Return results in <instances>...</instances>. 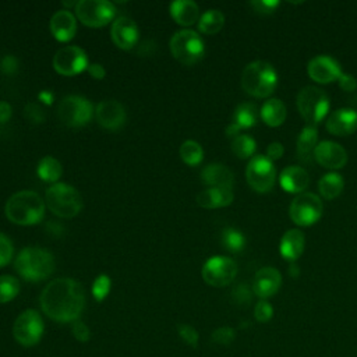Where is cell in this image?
Here are the masks:
<instances>
[{"label":"cell","mask_w":357,"mask_h":357,"mask_svg":"<svg viewBox=\"0 0 357 357\" xmlns=\"http://www.w3.org/2000/svg\"><path fill=\"white\" fill-rule=\"evenodd\" d=\"M42 311L56 322H74L85 305L82 286L71 278H57L47 283L40 293Z\"/></svg>","instance_id":"1"},{"label":"cell","mask_w":357,"mask_h":357,"mask_svg":"<svg viewBox=\"0 0 357 357\" xmlns=\"http://www.w3.org/2000/svg\"><path fill=\"white\" fill-rule=\"evenodd\" d=\"M45 209L46 204L42 197L31 190H22L13 194L4 206L7 219L20 226L39 223L45 216Z\"/></svg>","instance_id":"2"},{"label":"cell","mask_w":357,"mask_h":357,"mask_svg":"<svg viewBox=\"0 0 357 357\" xmlns=\"http://www.w3.org/2000/svg\"><path fill=\"white\" fill-rule=\"evenodd\" d=\"M14 268L25 280L40 282L54 272L56 262L50 251L39 247H25L18 252Z\"/></svg>","instance_id":"3"},{"label":"cell","mask_w":357,"mask_h":357,"mask_svg":"<svg viewBox=\"0 0 357 357\" xmlns=\"http://www.w3.org/2000/svg\"><path fill=\"white\" fill-rule=\"evenodd\" d=\"M278 85V74L268 61L257 60L247 64L241 74L243 89L254 98H268Z\"/></svg>","instance_id":"4"},{"label":"cell","mask_w":357,"mask_h":357,"mask_svg":"<svg viewBox=\"0 0 357 357\" xmlns=\"http://www.w3.org/2000/svg\"><path fill=\"white\" fill-rule=\"evenodd\" d=\"M45 204L59 218L70 219L82 209V198L77 188L66 183L52 184L45 194Z\"/></svg>","instance_id":"5"},{"label":"cell","mask_w":357,"mask_h":357,"mask_svg":"<svg viewBox=\"0 0 357 357\" xmlns=\"http://www.w3.org/2000/svg\"><path fill=\"white\" fill-rule=\"evenodd\" d=\"M172 56L184 66H194L202 60L205 45L199 33L192 29H180L169 40Z\"/></svg>","instance_id":"6"},{"label":"cell","mask_w":357,"mask_h":357,"mask_svg":"<svg viewBox=\"0 0 357 357\" xmlns=\"http://www.w3.org/2000/svg\"><path fill=\"white\" fill-rule=\"evenodd\" d=\"M297 109L307 126L315 127L329 112V98L317 86H304L297 95Z\"/></svg>","instance_id":"7"},{"label":"cell","mask_w":357,"mask_h":357,"mask_svg":"<svg viewBox=\"0 0 357 357\" xmlns=\"http://www.w3.org/2000/svg\"><path fill=\"white\" fill-rule=\"evenodd\" d=\"M93 113V105L79 95L64 96L57 105L59 120L73 128L86 126L92 120Z\"/></svg>","instance_id":"8"},{"label":"cell","mask_w":357,"mask_h":357,"mask_svg":"<svg viewBox=\"0 0 357 357\" xmlns=\"http://www.w3.org/2000/svg\"><path fill=\"white\" fill-rule=\"evenodd\" d=\"M77 18L86 26L100 28L116 17V7L107 0H79L75 6Z\"/></svg>","instance_id":"9"},{"label":"cell","mask_w":357,"mask_h":357,"mask_svg":"<svg viewBox=\"0 0 357 357\" xmlns=\"http://www.w3.org/2000/svg\"><path fill=\"white\" fill-rule=\"evenodd\" d=\"M43 319L36 310H25L22 311L13 325V336L17 343L25 347L35 346L39 343L43 335Z\"/></svg>","instance_id":"10"},{"label":"cell","mask_w":357,"mask_h":357,"mask_svg":"<svg viewBox=\"0 0 357 357\" xmlns=\"http://www.w3.org/2000/svg\"><path fill=\"white\" fill-rule=\"evenodd\" d=\"M245 177L250 187L257 192H268L276 181V170L265 155H255L247 165Z\"/></svg>","instance_id":"11"},{"label":"cell","mask_w":357,"mask_h":357,"mask_svg":"<svg viewBox=\"0 0 357 357\" xmlns=\"http://www.w3.org/2000/svg\"><path fill=\"white\" fill-rule=\"evenodd\" d=\"M324 205L321 198L314 192H301L290 204V219L298 226L314 225L322 215Z\"/></svg>","instance_id":"12"},{"label":"cell","mask_w":357,"mask_h":357,"mask_svg":"<svg viewBox=\"0 0 357 357\" xmlns=\"http://www.w3.org/2000/svg\"><path fill=\"white\" fill-rule=\"evenodd\" d=\"M205 283L213 287H223L230 284L237 275V264L227 257L215 255L211 257L201 271Z\"/></svg>","instance_id":"13"},{"label":"cell","mask_w":357,"mask_h":357,"mask_svg":"<svg viewBox=\"0 0 357 357\" xmlns=\"http://www.w3.org/2000/svg\"><path fill=\"white\" fill-rule=\"evenodd\" d=\"M89 66L88 56L84 49L79 46L68 45L56 52L53 56V68L64 77H73L84 70H86Z\"/></svg>","instance_id":"14"},{"label":"cell","mask_w":357,"mask_h":357,"mask_svg":"<svg viewBox=\"0 0 357 357\" xmlns=\"http://www.w3.org/2000/svg\"><path fill=\"white\" fill-rule=\"evenodd\" d=\"M307 71H308L310 78L319 84L333 82V81L339 79L340 75L343 74L340 64L331 56H325V54L311 59L308 61Z\"/></svg>","instance_id":"15"},{"label":"cell","mask_w":357,"mask_h":357,"mask_svg":"<svg viewBox=\"0 0 357 357\" xmlns=\"http://www.w3.org/2000/svg\"><path fill=\"white\" fill-rule=\"evenodd\" d=\"M95 117L100 127L114 131L124 126L126 109L120 102L114 99H106L96 105Z\"/></svg>","instance_id":"16"},{"label":"cell","mask_w":357,"mask_h":357,"mask_svg":"<svg viewBox=\"0 0 357 357\" xmlns=\"http://www.w3.org/2000/svg\"><path fill=\"white\" fill-rule=\"evenodd\" d=\"M110 36L113 43L123 49V50H130L132 49L139 39V29L134 20L130 17L121 15L114 18L110 29Z\"/></svg>","instance_id":"17"},{"label":"cell","mask_w":357,"mask_h":357,"mask_svg":"<svg viewBox=\"0 0 357 357\" xmlns=\"http://www.w3.org/2000/svg\"><path fill=\"white\" fill-rule=\"evenodd\" d=\"M314 159L324 167L337 170L342 169L347 162L346 149L333 141L318 142L314 151Z\"/></svg>","instance_id":"18"},{"label":"cell","mask_w":357,"mask_h":357,"mask_svg":"<svg viewBox=\"0 0 357 357\" xmlns=\"http://www.w3.org/2000/svg\"><path fill=\"white\" fill-rule=\"evenodd\" d=\"M282 284V275L276 268L265 266L261 268L254 278L252 291L262 300L273 296Z\"/></svg>","instance_id":"19"},{"label":"cell","mask_w":357,"mask_h":357,"mask_svg":"<svg viewBox=\"0 0 357 357\" xmlns=\"http://www.w3.org/2000/svg\"><path fill=\"white\" fill-rule=\"evenodd\" d=\"M49 28L59 42H68L77 32V20L70 10L61 8L52 15Z\"/></svg>","instance_id":"20"},{"label":"cell","mask_w":357,"mask_h":357,"mask_svg":"<svg viewBox=\"0 0 357 357\" xmlns=\"http://www.w3.org/2000/svg\"><path fill=\"white\" fill-rule=\"evenodd\" d=\"M326 130L337 137L354 132L357 130V112L349 107L335 110L326 120Z\"/></svg>","instance_id":"21"},{"label":"cell","mask_w":357,"mask_h":357,"mask_svg":"<svg viewBox=\"0 0 357 357\" xmlns=\"http://www.w3.org/2000/svg\"><path fill=\"white\" fill-rule=\"evenodd\" d=\"M234 198L231 187H208L198 192L197 204L206 209L223 208L231 204Z\"/></svg>","instance_id":"22"},{"label":"cell","mask_w":357,"mask_h":357,"mask_svg":"<svg viewBox=\"0 0 357 357\" xmlns=\"http://www.w3.org/2000/svg\"><path fill=\"white\" fill-rule=\"evenodd\" d=\"M279 181L282 188L286 192L301 194L310 183L308 173L300 166H287L282 170L279 176Z\"/></svg>","instance_id":"23"},{"label":"cell","mask_w":357,"mask_h":357,"mask_svg":"<svg viewBox=\"0 0 357 357\" xmlns=\"http://www.w3.org/2000/svg\"><path fill=\"white\" fill-rule=\"evenodd\" d=\"M201 180L209 187H231L234 176L231 170L222 163H211L201 172Z\"/></svg>","instance_id":"24"},{"label":"cell","mask_w":357,"mask_h":357,"mask_svg":"<svg viewBox=\"0 0 357 357\" xmlns=\"http://www.w3.org/2000/svg\"><path fill=\"white\" fill-rule=\"evenodd\" d=\"M304 244L305 238L303 231L298 229H290L283 234L279 250L284 259L294 262L296 259H298V257H301L304 251Z\"/></svg>","instance_id":"25"},{"label":"cell","mask_w":357,"mask_h":357,"mask_svg":"<svg viewBox=\"0 0 357 357\" xmlns=\"http://www.w3.org/2000/svg\"><path fill=\"white\" fill-rule=\"evenodd\" d=\"M169 11L172 18L183 26H190L199 20V8L195 1L176 0L170 3Z\"/></svg>","instance_id":"26"},{"label":"cell","mask_w":357,"mask_h":357,"mask_svg":"<svg viewBox=\"0 0 357 357\" xmlns=\"http://www.w3.org/2000/svg\"><path fill=\"white\" fill-rule=\"evenodd\" d=\"M318 145V131L314 126H305L297 138V158L303 162H311L315 146Z\"/></svg>","instance_id":"27"},{"label":"cell","mask_w":357,"mask_h":357,"mask_svg":"<svg viewBox=\"0 0 357 357\" xmlns=\"http://www.w3.org/2000/svg\"><path fill=\"white\" fill-rule=\"evenodd\" d=\"M261 119L269 127H279L286 120V106L279 99H269L261 107Z\"/></svg>","instance_id":"28"},{"label":"cell","mask_w":357,"mask_h":357,"mask_svg":"<svg viewBox=\"0 0 357 357\" xmlns=\"http://www.w3.org/2000/svg\"><path fill=\"white\" fill-rule=\"evenodd\" d=\"M36 173H38L40 180H43L46 183L56 184L57 180L63 174V167H61V163L56 158H53L50 155H46L39 160L38 167H36Z\"/></svg>","instance_id":"29"},{"label":"cell","mask_w":357,"mask_h":357,"mask_svg":"<svg viewBox=\"0 0 357 357\" xmlns=\"http://www.w3.org/2000/svg\"><path fill=\"white\" fill-rule=\"evenodd\" d=\"M258 120V110L257 106L252 103H241L236 107L233 113L231 124L236 126L238 130L243 128H251L257 124Z\"/></svg>","instance_id":"30"},{"label":"cell","mask_w":357,"mask_h":357,"mask_svg":"<svg viewBox=\"0 0 357 357\" xmlns=\"http://www.w3.org/2000/svg\"><path fill=\"white\" fill-rule=\"evenodd\" d=\"M225 25V15L220 10L211 8L206 10L198 20V29L206 35L218 33Z\"/></svg>","instance_id":"31"},{"label":"cell","mask_w":357,"mask_h":357,"mask_svg":"<svg viewBox=\"0 0 357 357\" xmlns=\"http://www.w3.org/2000/svg\"><path fill=\"white\" fill-rule=\"evenodd\" d=\"M318 187H319L321 195L325 199H333L342 192V190L344 187V181L339 173H335V172L326 173L325 176L321 177Z\"/></svg>","instance_id":"32"},{"label":"cell","mask_w":357,"mask_h":357,"mask_svg":"<svg viewBox=\"0 0 357 357\" xmlns=\"http://www.w3.org/2000/svg\"><path fill=\"white\" fill-rule=\"evenodd\" d=\"M180 158L185 165L197 166L204 159V149L197 141L187 139L180 146Z\"/></svg>","instance_id":"33"},{"label":"cell","mask_w":357,"mask_h":357,"mask_svg":"<svg viewBox=\"0 0 357 357\" xmlns=\"http://www.w3.org/2000/svg\"><path fill=\"white\" fill-rule=\"evenodd\" d=\"M255 141L252 137L245 134H238L231 139V151L240 159H247L255 152Z\"/></svg>","instance_id":"34"},{"label":"cell","mask_w":357,"mask_h":357,"mask_svg":"<svg viewBox=\"0 0 357 357\" xmlns=\"http://www.w3.org/2000/svg\"><path fill=\"white\" fill-rule=\"evenodd\" d=\"M220 238H222L223 247L226 250H229L230 252H238L245 245V238H244L243 233L238 231L237 229H233V227L223 229Z\"/></svg>","instance_id":"35"},{"label":"cell","mask_w":357,"mask_h":357,"mask_svg":"<svg viewBox=\"0 0 357 357\" xmlns=\"http://www.w3.org/2000/svg\"><path fill=\"white\" fill-rule=\"evenodd\" d=\"M20 291V282L13 275H0V304L11 301Z\"/></svg>","instance_id":"36"},{"label":"cell","mask_w":357,"mask_h":357,"mask_svg":"<svg viewBox=\"0 0 357 357\" xmlns=\"http://www.w3.org/2000/svg\"><path fill=\"white\" fill-rule=\"evenodd\" d=\"M112 287V280L107 275H99L92 283V294L96 301H102L107 297Z\"/></svg>","instance_id":"37"},{"label":"cell","mask_w":357,"mask_h":357,"mask_svg":"<svg viewBox=\"0 0 357 357\" xmlns=\"http://www.w3.org/2000/svg\"><path fill=\"white\" fill-rule=\"evenodd\" d=\"M25 119L32 124H42L45 121V112L39 103L31 102L24 107Z\"/></svg>","instance_id":"38"},{"label":"cell","mask_w":357,"mask_h":357,"mask_svg":"<svg viewBox=\"0 0 357 357\" xmlns=\"http://www.w3.org/2000/svg\"><path fill=\"white\" fill-rule=\"evenodd\" d=\"M231 298L237 305H248L252 298V291L247 284L240 283L233 289Z\"/></svg>","instance_id":"39"},{"label":"cell","mask_w":357,"mask_h":357,"mask_svg":"<svg viewBox=\"0 0 357 357\" xmlns=\"http://www.w3.org/2000/svg\"><path fill=\"white\" fill-rule=\"evenodd\" d=\"M211 337H212V340H213L215 343L227 346V344H230V343L234 340L236 332H234V329L230 328V326H220V328H218V329H215V331L212 332V336H211Z\"/></svg>","instance_id":"40"},{"label":"cell","mask_w":357,"mask_h":357,"mask_svg":"<svg viewBox=\"0 0 357 357\" xmlns=\"http://www.w3.org/2000/svg\"><path fill=\"white\" fill-rule=\"evenodd\" d=\"M14 254V245L11 243V240L4 234L0 233V268L6 266Z\"/></svg>","instance_id":"41"},{"label":"cell","mask_w":357,"mask_h":357,"mask_svg":"<svg viewBox=\"0 0 357 357\" xmlns=\"http://www.w3.org/2000/svg\"><path fill=\"white\" fill-rule=\"evenodd\" d=\"M177 332H178V336L183 339V342H185L191 347H197L199 336H198V332L192 326H190L187 324H180L177 326Z\"/></svg>","instance_id":"42"},{"label":"cell","mask_w":357,"mask_h":357,"mask_svg":"<svg viewBox=\"0 0 357 357\" xmlns=\"http://www.w3.org/2000/svg\"><path fill=\"white\" fill-rule=\"evenodd\" d=\"M273 315V308L266 300H261L257 303L254 308V317L258 322H268Z\"/></svg>","instance_id":"43"},{"label":"cell","mask_w":357,"mask_h":357,"mask_svg":"<svg viewBox=\"0 0 357 357\" xmlns=\"http://www.w3.org/2000/svg\"><path fill=\"white\" fill-rule=\"evenodd\" d=\"M251 7L261 14H271L276 10V7H279V1L276 0H254L250 3Z\"/></svg>","instance_id":"44"},{"label":"cell","mask_w":357,"mask_h":357,"mask_svg":"<svg viewBox=\"0 0 357 357\" xmlns=\"http://www.w3.org/2000/svg\"><path fill=\"white\" fill-rule=\"evenodd\" d=\"M73 336L78 342H88L91 337V331L82 321H74L73 322Z\"/></svg>","instance_id":"45"},{"label":"cell","mask_w":357,"mask_h":357,"mask_svg":"<svg viewBox=\"0 0 357 357\" xmlns=\"http://www.w3.org/2000/svg\"><path fill=\"white\" fill-rule=\"evenodd\" d=\"M0 70L3 74L6 75H13L17 73L18 70V60L15 56L13 54H7L1 59V63H0Z\"/></svg>","instance_id":"46"},{"label":"cell","mask_w":357,"mask_h":357,"mask_svg":"<svg viewBox=\"0 0 357 357\" xmlns=\"http://www.w3.org/2000/svg\"><path fill=\"white\" fill-rule=\"evenodd\" d=\"M337 81H339V85H340V88L343 91L351 92V91H354L357 88V79L351 74H342Z\"/></svg>","instance_id":"47"},{"label":"cell","mask_w":357,"mask_h":357,"mask_svg":"<svg viewBox=\"0 0 357 357\" xmlns=\"http://www.w3.org/2000/svg\"><path fill=\"white\" fill-rule=\"evenodd\" d=\"M283 152H284L283 145H282L280 142L275 141V142H272V144L268 145V148H266V158L271 159V160L280 159V158L283 156Z\"/></svg>","instance_id":"48"},{"label":"cell","mask_w":357,"mask_h":357,"mask_svg":"<svg viewBox=\"0 0 357 357\" xmlns=\"http://www.w3.org/2000/svg\"><path fill=\"white\" fill-rule=\"evenodd\" d=\"M86 71H88V74H89L92 78H95V79H102V78H105V75H106V70H105V67H103L100 63H92V64H89L88 68H86Z\"/></svg>","instance_id":"49"},{"label":"cell","mask_w":357,"mask_h":357,"mask_svg":"<svg viewBox=\"0 0 357 357\" xmlns=\"http://www.w3.org/2000/svg\"><path fill=\"white\" fill-rule=\"evenodd\" d=\"M13 114V107L8 102L0 100V123H7L11 119Z\"/></svg>","instance_id":"50"},{"label":"cell","mask_w":357,"mask_h":357,"mask_svg":"<svg viewBox=\"0 0 357 357\" xmlns=\"http://www.w3.org/2000/svg\"><path fill=\"white\" fill-rule=\"evenodd\" d=\"M38 99H39L42 103H45V105H52V103H53V99H54V95H53L50 91L43 89V91H40V92L38 93Z\"/></svg>","instance_id":"51"},{"label":"cell","mask_w":357,"mask_h":357,"mask_svg":"<svg viewBox=\"0 0 357 357\" xmlns=\"http://www.w3.org/2000/svg\"><path fill=\"white\" fill-rule=\"evenodd\" d=\"M289 275L291 278H297L300 275V269H298V266L294 262H291L290 266H289Z\"/></svg>","instance_id":"52"}]
</instances>
